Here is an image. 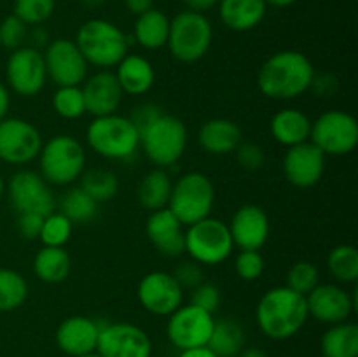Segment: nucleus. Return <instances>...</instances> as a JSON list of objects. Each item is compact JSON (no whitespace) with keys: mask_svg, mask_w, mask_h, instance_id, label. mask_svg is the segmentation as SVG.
Returning a JSON list of instances; mask_svg holds the SVG:
<instances>
[{"mask_svg":"<svg viewBox=\"0 0 358 357\" xmlns=\"http://www.w3.org/2000/svg\"><path fill=\"white\" fill-rule=\"evenodd\" d=\"M315 84L313 63L303 52L285 49L269 56L257 74V86L273 100H294Z\"/></svg>","mask_w":358,"mask_h":357,"instance_id":"1","label":"nucleus"},{"mask_svg":"<svg viewBox=\"0 0 358 357\" xmlns=\"http://www.w3.org/2000/svg\"><path fill=\"white\" fill-rule=\"evenodd\" d=\"M306 296L287 286L266 290L255 308V321L262 335L271 340H289L304 328L308 321Z\"/></svg>","mask_w":358,"mask_h":357,"instance_id":"2","label":"nucleus"},{"mask_svg":"<svg viewBox=\"0 0 358 357\" xmlns=\"http://www.w3.org/2000/svg\"><path fill=\"white\" fill-rule=\"evenodd\" d=\"M140 146L145 156L159 168L177 163L187 147V128L177 115L157 112L138 128Z\"/></svg>","mask_w":358,"mask_h":357,"instance_id":"3","label":"nucleus"},{"mask_svg":"<svg viewBox=\"0 0 358 357\" xmlns=\"http://www.w3.org/2000/svg\"><path fill=\"white\" fill-rule=\"evenodd\" d=\"M87 65L101 70L115 66L128 55L129 41L124 31L107 20H90L80 24L73 41Z\"/></svg>","mask_w":358,"mask_h":357,"instance_id":"4","label":"nucleus"},{"mask_svg":"<svg viewBox=\"0 0 358 357\" xmlns=\"http://www.w3.org/2000/svg\"><path fill=\"white\" fill-rule=\"evenodd\" d=\"M87 146L107 160H126L140 146V132L131 118L115 114L94 118L86 130Z\"/></svg>","mask_w":358,"mask_h":357,"instance_id":"5","label":"nucleus"},{"mask_svg":"<svg viewBox=\"0 0 358 357\" xmlns=\"http://www.w3.org/2000/svg\"><path fill=\"white\" fill-rule=\"evenodd\" d=\"M41 175L48 184L69 186L83 175L86 150L72 135H56L38 153Z\"/></svg>","mask_w":358,"mask_h":357,"instance_id":"6","label":"nucleus"},{"mask_svg":"<svg viewBox=\"0 0 358 357\" xmlns=\"http://www.w3.org/2000/svg\"><path fill=\"white\" fill-rule=\"evenodd\" d=\"M215 203V188L208 175L187 172L171 186L168 209L184 226L210 217Z\"/></svg>","mask_w":358,"mask_h":357,"instance_id":"7","label":"nucleus"},{"mask_svg":"<svg viewBox=\"0 0 358 357\" xmlns=\"http://www.w3.org/2000/svg\"><path fill=\"white\" fill-rule=\"evenodd\" d=\"M213 28L208 18L194 10H182L170 20L168 49L182 63H196L212 46Z\"/></svg>","mask_w":358,"mask_h":357,"instance_id":"8","label":"nucleus"},{"mask_svg":"<svg viewBox=\"0 0 358 357\" xmlns=\"http://www.w3.org/2000/svg\"><path fill=\"white\" fill-rule=\"evenodd\" d=\"M233 247L229 227L215 217H205L185 231V252L199 265H220L229 258Z\"/></svg>","mask_w":358,"mask_h":357,"instance_id":"9","label":"nucleus"},{"mask_svg":"<svg viewBox=\"0 0 358 357\" xmlns=\"http://www.w3.org/2000/svg\"><path fill=\"white\" fill-rule=\"evenodd\" d=\"M310 142L325 156H346L358 144V122L345 111H327L311 121Z\"/></svg>","mask_w":358,"mask_h":357,"instance_id":"10","label":"nucleus"},{"mask_svg":"<svg viewBox=\"0 0 358 357\" xmlns=\"http://www.w3.org/2000/svg\"><path fill=\"white\" fill-rule=\"evenodd\" d=\"M215 317L210 312L194 304H180L171 315H168L166 336L175 349L189 350L206 346L212 335Z\"/></svg>","mask_w":358,"mask_h":357,"instance_id":"11","label":"nucleus"},{"mask_svg":"<svg viewBox=\"0 0 358 357\" xmlns=\"http://www.w3.org/2000/svg\"><path fill=\"white\" fill-rule=\"evenodd\" d=\"M41 149V132L30 121L21 118L0 121V161L20 167L38 158Z\"/></svg>","mask_w":358,"mask_h":357,"instance_id":"12","label":"nucleus"},{"mask_svg":"<svg viewBox=\"0 0 358 357\" xmlns=\"http://www.w3.org/2000/svg\"><path fill=\"white\" fill-rule=\"evenodd\" d=\"M6 77L10 90L21 97H35L41 93L48 80L42 52L30 46L14 49L7 59Z\"/></svg>","mask_w":358,"mask_h":357,"instance_id":"13","label":"nucleus"},{"mask_svg":"<svg viewBox=\"0 0 358 357\" xmlns=\"http://www.w3.org/2000/svg\"><path fill=\"white\" fill-rule=\"evenodd\" d=\"M45 72L59 86H80L87 77V62L77 44L69 38H56L42 52Z\"/></svg>","mask_w":358,"mask_h":357,"instance_id":"14","label":"nucleus"},{"mask_svg":"<svg viewBox=\"0 0 358 357\" xmlns=\"http://www.w3.org/2000/svg\"><path fill=\"white\" fill-rule=\"evenodd\" d=\"M96 354L101 357H150L152 342L140 326L114 322L100 326Z\"/></svg>","mask_w":358,"mask_h":357,"instance_id":"15","label":"nucleus"},{"mask_svg":"<svg viewBox=\"0 0 358 357\" xmlns=\"http://www.w3.org/2000/svg\"><path fill=\"white\" fill-rule=\"evenodd\" d=\"M9 198L17 214H38L48 216L55 212V196L48 182L41 174L31 170H21L9 181Z\"/></svg>","mask_w":358,"mask_h":357,"instance_id":"16","label":"nucleus"},{"mask_svg":"<svg viewBox=\"0 0 358 357\" xmlns=\"http://www.w3.org/2000/svg\"><path fill=\"white\" fill-rule=\"evenodd\" d=\"M136 298L145 312L157 317H168L184 301V289L171 273L150 272L140 280Z\"/></svg>","mask_w":358,"mask_h":357,"instance_id":"17","label":"nucleus"},{"mask_svg":"<svg viewBox=\"0 0 358 357\" xmlns=\"http://www.w3.org/2000/svg\"><path fill=\"white\" fill-rule=\"evenodd\" d=\"M355 303V294H350L336 284H318L306 296L308 315L329 326L348 321Z\"/></svg>","mask_w":358,"mask_h":357,"instance_id":"18","label":"nucleus"},{"mask_svg":"<svg viewBox=\"0 0 358 357\" xmlns=\"http://www.w3.org/2000/svg\"><path fill=\"white\" fill-rule=\"evenodd\" d=\"M325 154L310 140L289 147L283 156V174L292 186L299 189L313 188L325 172Z\"/></svg>","mask_w":358,"mask_h":357,"instance_id":"19","label":"nucleus"},{"mask_svg":"<svg viewBox=\"0 0 358 357\" xmlns=\"http://www.w3.org/2000/svg\"><path fill=\"white\" fill-rule=\"evenodd\" d=\"M233 245L240 251H261L269 238V217L254 203L241 205L227 224Z\"/></svg>","mask_w":358,"mask_h":357,"instance_id":"20","label":"nucleus"},{"mask_svg":"<svg viewBox=\"0 0 358 357\" xmlns=\"http://www.w3.org/2000/svg\"><path fill=\"white\" fill-rule=\"evenodd\" d=\"M100 326L84 315H72L59 322L56 329V345L70 357H80L96 352Z\"/></svg>","mask_w":358,"mask_h":357,"instance_id":"21","label":"nucleus"},{"mask_svg":"<svg viewBox=\"0 0 358 357\" xmlns=\"http://www.w3.org/2000/svg\"><path fill=\"white\" fill-rule=\"evenodd\" d=\"M80 90H83L86 112L94 118L115 114L124 94L115 79V74L110 70H100L86 77Z\"/></svg>","mask_w":358,"mask_h":357,"instance_id":"22","label":"nucleus"},{"mask_svg":"<svg viewBox=\"0 0 358 357\" xmlns=\"http://www.w3.org/2000/svg\"><path fill=\"white\" fill-rule=\"evenodd\" d=\"M184 224L168 206L150 212L145 223V233L157 252L166 258H177L185 252Z\"/></svg>","mask_w":358,"mask_h":357,"instance_id":"23","label":"nucleus"},{"mask_svg":"<svg viewBox=\"0 0 358 357\" xmlns=\"http://www.w3.org/2000/svg\"><path fill=\"white\" fill-rule=\"evenodd\" d=\"M241 142H243L241 128L231 119L213 118L199 126V147L213 156H226V154L234 153Z\"/></svg>","mask_w":358,"mask_h":357,"instance_id":"24","label":"nucleus"},{"mask_svg":"<svg viewBox=\"0 0 358 357\" xmlns=\"http://www.w3.org/2000/svg\"><path fill=\"white\" fill-rule=\"evenodd\" d=\"M115 79L126 94H145L156 80L152 63L140 55H126L115 65Z\"/></svg>","mask_w":358,"mask_h":357,"instance_id":"25","label":"nucleus"},{"mask_svg":"<svg viewBox=\"0 0 358 357\" xmlns=\"http://www.w3.org/2000/svg\"><path fill=\"white\" fill-rule=\"evenodd\" d=\"M269 132L282 146H297L310 140L311 119L297 108H282L271 118Z\"/></svg>","mask_w":358,"mask_h":357,"instance_id":"26","label":"nucleus"},{"mask_svg":"<svg viewBox=\"0 0 358 357\" xmlns=\"http://www.w3.org/2000/svg\"><path fill=\"white\" fill-rule=\"evenodd\" d=\"M264 0H220L219 14L229 30L248 31L261 24L266 16Z\"/></svg>","mask_w":358,"mask_h":357,"instance_id":"27","label":"nucleus"},{"mask_svg":"<svg viewBox=\"0 0 358 357\" xmlns=\"http://www.w3.org/2000/svg\"><path fill=\"white\" fill-rule=\"evenodd\" d=\"M168 34H170V20L164 13L157 9H149L147 13L136 16L135 21V41L143 49H161L166 46Z\"/></svg>","mask_w":358,"mask_h":357,"instance_id":"28","label":"nucleus"},{"mask_svg":"<svg viewBox=\"0 0 358 357\" xmlns=\"http://www.w3.org/2000/svg\"><path fill=\"white\" fill-rule=\"evenodd\" d=\"M322 357H358V326L355 322L332 324L322 336Z\"/></svg>","mask_w":358,"mask_h":357,"instance_id":"29","label":"nucleus"},{"mask_svg":"<svg viewBox=\"0 0 358 357\" xmlns=\"http://www.w3.org/2000/svg\"><path fill=\"white\" fill-rule=\"evenodd\" d=\"M171 186H173V182L163 168L147 172L138 184V192H136L138 203L149 212L164 209L170 202Z\"/></svg>","mask_w":358,"mask_h":357,"instance_id":"30","label":"nucleus"},{"mask_svg":"<svg viewBox=\"0 0 358 357\" xmlns=\"http://www.w3.org/2000/svg\"><path fill=\"white\" fill-rule=\"evenodd\" d=\"M206 346L217 357H238V354L245 349L243 328L234 318H219L213 324Z\"/></svg>","mask_w":358,"mask_h":357,"instance_id":"31","label":"nucleus"},{"mask_svg":"<svg viewBox=\"0 0 358 357\" xmlns=\"http://www.w3.org/2000/svg\"><path fill=\"white\" fill-rule=\"evenodd\" d=\"M72 268L69 252L63 247H42L34 258V273L45 284H59L66 280Z\"/></svg>","mask_w":358,"mask_h":357,"instance_id":"32","label":"nucleus"},{"mask_svg":"<svg viewBox=\"0 0 358 357\" xmlns=\"http://www.w3.org/2000/svg\"><path fill=\"white\" fill-rule=\"evenodd\" d=\"M59 212L72 224H84L96 217L98 203L79 186L65 192L59 203Z\"/></svg>","mask_w":358,"mask_h":357,"instance_id":"33","label":"nucleus"},{"mask_svg":"<svg viewBox=\"0 0 358 357\" xmlns=\"http://www.w3.org/2000/svg\"><path fill=\"white\" fill-rule=\"evenodd\" d=\"M331 275L341 284H355L358 280V251L355 245H336L327 255Z\"/></svg>","mask_w":358,"mask_h":357,"instance_id":"34","label":"nucleus"},{"mask_svg":"<svg viewBox=\"0 0 358 357\" xmlns=\"http://www.w3.org/2000/svg\"><path fill=\"white\" fill-rule=\"evenodd\" d=\"M80 188L96 203L108 202L117 195L119 178L114 172L105 170V168H93V170L83 172Z\"/></svg>","mask_w":358,"mask_h":357,"instance_id":"35","label":"nucleus"},{"mask_svg":"<svg viewBox=\"0 0 358 357\" xmlns=\"http://www.w3.org/2000/svg\"><path fill=\"white\" fill-rule=\"evenodd\" d=\"M28 284L21 273L10 268H0V312H13L24 304Z\"/></svg>","mask_w":358,"mask_h":357,"instance_id":"36","label":"nucleus"},{"mask_svg":"<svg viewBox=\"0 0 358 357\" xmlns=\"http://www.w3.org/2000/svg\"><path fill=\"white\" fill-rule=\"evenodd\" d=\"M52 108L63 119H79L86 114L80 86H59L52 94Z\"/></svg>","mask_w":358,"mask_h":357,"instance_id":"37","label":"nucleus"},{"mask_svg":"<svg viewBox=\"0 0 358 357\" xmlns=\"http://www.w3.org/2000/svg\"><path fill=\"white\" fill-rule=\"evenodd\" d=\"M73 233V224L62 212H51L44 217L38 240L45 247H65Z\"/></svg>","mask_w":358,"mask_h":357,"instance_id":"38","label":"nucleus"},{"mask_svg":"<svg viewBox=\"0 0 358 357\" xmlns=\"http://www.w3.org/2000/svg\"><path fill=\"white\" fill-rule=\"evenodd\" d=\"M320 284V272L310 261H297L287 272V287L294 293L308 296Z\"/></svg>","mask_w":358,"mask_h":357,"instance_id":"39","label":"nucleus"},{"mask_svg":"<svg viewBox=\"0 0 358 357\" xmlns=\"http://www.w3.org/2000/svg\"><path fill=\"white\" fill-rule=\"evenodd\" d=\"M55 0H14V16L24 24H41L55 13Z\"/></svg>","mask_w":358,"mask_h":357,"instance_id":"40","label":"nucleus"},{"mask_svg":"<svg viewBox=\"0 0 358 357\" xmlns=\"http://www.w3.org/2000/svg\"><path fill=\"white\" fill-rule=\"evenodd\" d=\"M234 270L241 280L254 282L264 272V258L259 251H240L234 259Z\"/></svg>","mask_w":358,"mask_h":357,"instance_id":"41","label":"nucleus"},{"mask_svg":"<svg viewBox=\"0 0 358 357\" xmlns=\"http://www.w3.org/2000/svg\"><path fill=\"white\" fill-rule=\"evenodd\" d=\"M28 37V24H24L20 18H16L14 14L3 18V21L0 23V44L6 49H14L21 48L24 42V38Z\"/></svg>","mask_w":358,"mask_h":357,"instance_id":"42","label":"nucleus"},{"mask_svg":"<svg viewBox=\"0 0 358 357\" xmlns=\"http://www.w3.org/2000/svg\"><path fill=\"white\" fill-rule=\"evenodd\" d=\"M191 304L215 314L220 304V290L215 284L201 282L191 290Z\"/></svg>","mask_w":358,"mask_h":357,"instance_id":"43","label":"nucleus"},{"mask_svg":"<svg viewBox=\"0 0 358 357\" xmlns=\"http://www.w3.org/2000/svg\"><path fill=\"white\" fill-rule=\"evenodd\" d=\"M234 153H236L238 163H240V167L245 168V170L255 172L259 170V168L264 167L266 163L264 150H262L261 146H257V144L254 142H241Z\"/></svg>","mask_w":358,"mask_h":357,"instance_id":"44","label":"nucleus"},{"mask_svg":"<svg viewBox=\"0 0 358 357\" xmlns=\"http://www.w3.org/2000/svg\"><path fill=\"white\" fill-rule=\"evenodd\" d=\"M173 275V279L177 280L178 286L182 287V289H194L198 284L203 282V270H201V265L196 261H184L180 262V265L175 268V272L171 273Z\"/></svg>","mask_w":358,"mask_h":357,"instance_id":"45","label":"nucleus"},{"mask_svg":"<svg viewBox=\"0 0 358 357\" xmlns=\"http://www.w3.org/2000/svg\"><path fill=\"white\" fill-rule=\"evenodd\" d=\"M42 223H44V216H38V214H17V231L23 238L27 240H35L41 234V227Z\"/></svg>","mask_w":358,"mask_h":357,"instance_id":"46","label":"nucleus"},{"mask_svg":"<svg viewBox=\"0 0 358 357\" xmlns=\"http://www.w3.org/2000/svg\"><path fill=\"white\" fill-rule=\"evenodd\" d=\"M220 0H184V4L187 6L189 10H194V13L205 14L206 10L213 9L215 6H219Z\"/></svg>","mask_w":358,"mask_h":357,"instance_id":"47","label":"nucleus"},{"mask_svg":"<svg viewBox=\"0 0 358 357\" xmlns=\"http://www.w3.org/2000/svg\"><path fill=\"white\" fill-rule=\"evenodd\" d=\"M126 9L129 10L135 16L147 13L149 9H152V0H124Z\"/></svg>","mask_w":358,"mask_h":357,"instance_id":"48","label":"nucleus"},{"mask_svg":"<svg viewBox=\"0 0 358 357\" xmlns=\"http://www.w3.org/2000/svg\"><path fill=\"white\" fill-rule=\"evenodd\" d=\"M9 105H10V97H9V90L0 83V121L7 118V112H9Z\"/></svg>","mask_w":358,"mask_h":357,"instance_id":"49","label":"nucleus"},{"mask_svg":"<svg viewBox=\"0 0 358 357\" xmlns=\"http://www.w3.org/2000/svg\"><path fill=\"white\" fill-rule=\"evenodd\" d=\"M178 357H217V356L208 349V346H198V349L182 350Z\"/></svg>","mask_w":358,"mask_h":357,"instance_id":"50","label":"nucleus"},{"mask_svg":"<svg viewBox=\"0 0 358 357\" xmlns=\"http://www.w3.org/2000/svg\"><path fill=\"white\" fill-rule=\"evenodd\" d=\"M238 357H268V354L262 349H257V346H248V349H243Z\"/></svg>","mask_w":358,"mask_h":357,"instance_id":"51","label":"nucleus"},{"mask_svg":"<svg viewBox=\"0 0 358 357\" xmlns=\"http://www.w3.org/2000/svg\"><path fill=\"white\" fill-rule=\"evenodd\" d=\"M266 6H273V7H289L292 4H296L297 0H264Z\"/></svg>","mask_w":358,"mask_h":357,"instance_id":"52","label":"nucleus"},{"mask_svg":"<svg viewBox=\"0 0 358 357\" xmlns=\"http://www.w3.org/2000/svg\"><path fill=\"white\" fill-rule=\"evenodd\" d=\"M3 191H6V182H3V178H2V175H0V198H2V195H3Z\"/></svg>","mask_w":358,"mask_h":357,"instance_id":"53","label":"nucleus"},{"mask_svg":"<svg viewBox=\"0 0 358 357\" xmlns=\"http://www.w3.org/2000/svg\"><path fill=\"white\" fill-rule=\"evenodd\" d=\"M80 357H101V356L96 352H91V354H86V356H80Z\"/></svg>","mask_w":358,"mask_h":357,"instance_id":"54","label":"nucleus"}]
</instances>
